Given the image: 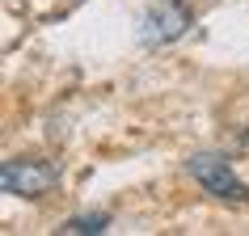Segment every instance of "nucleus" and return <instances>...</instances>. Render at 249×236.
<instances>
[{"label":"nucleus","mask_w":249,"mask_h":236,"mask_svg":"<svg viewBox=\"0 0 249 236\" xmlns=\"http://www.w3.org/2000/svg\"><path fill=\"white\" fill-rule=\"evenodd\" d=\"M106 223H110V215H76V219H68L64 223V232L68 236H89V232H106Z\"/></svg>","instance_id":"20e7f679"},{"label":"nucleus","mask_w":249,"mask_h":236,"mask_svg":"<svg viewBox=\"0 0 249 236\" xmlns=\"http://www.w3.org/2000/svg\"><path fill=\"white\" fill-rule=\"evenodd\" d=\"M186 173L195 177L207 194H215V198H228V202H241V198H249V185L241 182L232 173V165L224 156H211V152H198V156H190L186 160Z\"/></svg>","instance_id":"f03ea898"},{"label":"nucleus","mask_w":249,"mask_h":236,"mask_svg":"<svg viewBox=\"0 0 249 236\" xmlns=\"http://www.w3.org/2000/svg\"><path fill=\"white\" fill-rule=\"evenodd\" d=\"M186 26H190V13H186L178 0H157L152 9L144 13V42H152V47H165V42L182 38Z\"/></svg>","instance_id":"7ed1b4c3"},{"label":"nucleus","mask_w":249,"mask_h":236,"mask_svg":"<svg viewBox=\"0 0 249 236\" xmlns=\"http://www.w3.org/2000/svg\"><path fill=\"white\" fill-rule=\"evenodd\" d=\"M0 185L13 198H47L59 185V169L51 160H4Z\"/></svg>","instance_id":"f257e3e1"}]
</instances>
